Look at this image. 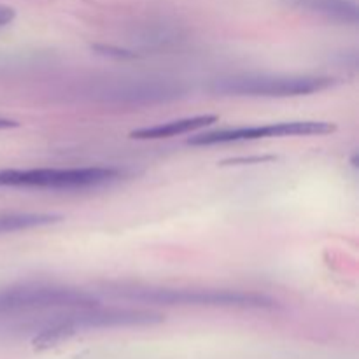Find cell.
<instances>
[{"mask_svg":"<svg viewBox=\"0 0 359 359\" xmlns=\"http://www.w3.org/2000/svg\"><path fill=\"white\" fill-rule=\"evenodd\" d=\"M109 297L126 302L149 305H184V307H223V309H273L277 302L272 297L256 291L210 290V287H158L140 284H107Z\"/></svg>","mask_w":359,"mask_h":359,"instance_id":"obj_2","label":"cell"},{"mask_svg":"<svg viewBox=\"0 0 359 359\" xmlns=\"http://www.w3.org/2000/svg\"><path fill=\"white\" fill-rule=\"evenodd\" d=\"M337 126L328 121H279L269 125L238 126V128H223L216 132L200 133L188 140L189 146H219V144L251 142V140L273 139V137H309L328 135L335 132Z\"/></svg>","mask_w":359,"mask_h":359,"instance_id":"obj_7","label":"cell"},{"mask_svg":"<svg viewBox=\"0 0 359 359\" xmlns=\"http://www.w3.org/2000/svg\"><path fill=\"white\" fill-rule=\"evenodd\" d=\"M123 175L116 167L81 168H4L0 170V188L56 189L76 191L111 184Z\"/></svg>","mask_w":359,"mask_h":359,"instance_id":"obj_4","label":"cell"},{"mask_svg":"<svg viewBox=\"0 0 359 359\" xmlns=\"http://www.w3.org/2000/svg\"><path fill=\"white\" fill-rule=\"evenodd\" d=\"M95 51H98V55L109 56V58L116 60H133L137 58V53L130 51V49L118 48V46H93Z\"/></svg>","mask_w":359,"mask_h":359,"instance_id":"obj_11","label":"cell"},{"mask_svg":"<svg viewBox=\"0 0 359 359\" xmlns=\"http://www.w3.org/2000/svg\"><path fill=\"white\" fill-rule=\"evenodd\" d=\"M294 9L340 25H358L359 7L354 0H287Z\"/></svg>","mask_w":359,"mask_h":359,"instance_id":"obj_8","label":"cell"},{"mask_svg":"<svg viewBox=\"0 0 359 359\" xmlns=\"http://www.w3.org/2000/svg\"><path fill=\"white\" fill-rule=\"evenodd\" d=\"M163 319L161 314L146 309L100 307V304H97L56 311L48 318L28 323L27 328L34 333L32 344L37 349H48L81 332L156 326L163 323Z\"/></svg>","mask_w":359,"mask_h":359,"instance_id":"obj_1","label":"cell"},{"mask_svg":"<svg viewBox=\"0 0 359 359\" xmlns=\"http://www.w3.org/2000/svg\"><path fill=\"white\" fill-rule=\"evenodd\" d=\"M97 304L100 300L90 291L58 284L25 283L0 287V316L63 311Z\"/></svg>","mask_w":359,"mask_h":359,"instance_id":"obj_5","label":"cell"},{"mask_svg":"<svg viewBox=\"0 0 359 359\" xmlns=\"http://www.w3.org/2000/svg\"><path fill=\"white\" fill-rule=\"evenodd\" d=\"M62 219V216L56 214H42V212H13L0 214V235L16 233V231L35 230V228L49 226L56 221Z\"/></svg>","mask_w":359,"mask_h":359,"instance_id":"obj_10","label":"cell"},{"mask_svg":"<svg viewBox=\"0 0 359 359\" xmlns=\"http://www.w3.org/2000/svg\"><path fill=\"white\" fill-rule=\"evenodd\" d=\"M217 121V116L214 114H202L193 116V118H182L174 119V121L160 123L154 126H144V128L133 130L130 133L132 139L137 140H160V139H170L175 135H186V133L196 132L200 128L212 125Z\"/></svg>","mask_w":359,"mask_h":359,"instance_id":"obj_9","label":"cell"},{"mask_svg":"<svg viewBox=\"0 0 359 359\" xmlns=\"http://www.w3.org/2000/svg\"><path fill=\"white\" fill-rule=\"evenodd\" d=\"M337 84L325 76H279V74H231L210 81L209 91L223 97L287 98L321 93Z\"/></svg>","mask_w":359,"mask_h":359,"instance_id":"obj_3","label":"cell"},{"mask_svg":"<svg viewBox=\"0 0 359 359\" xmlns=\"http://www.w3.org/2000/svg\"><path fill=\"white\" fill-rule=\"evenodd\" d=\"M186 93L179 81L154 76L107 77L95 81L86 90L93 100L107 104H161L181 98Z\"/></svg>","mask_w":359,"mask_h":359,"instance_id":"obj_6","label":"cell"},{"mask_svg":"<svg viewBox=\"0 0 359 359\" xmlns=\"http://www.w3.org/2000/svg\"><path fill=\"white\" fill-rule=\"evenodd\" d=\"M16 13H14L13 7H7V6H0V27H6L9 25L11 21L14 20Z\"/></svg>","mask_w":359,"mask_h":359,"instance_id":"obj_12","label":"cell"}]
</instances>
